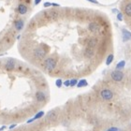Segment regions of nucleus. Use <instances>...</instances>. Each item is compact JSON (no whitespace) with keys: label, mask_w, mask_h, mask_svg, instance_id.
I'll return each instance as SVG.
<instances>
[{"label":"nucleus","mask_w":131,"mask_h":131,"mask_svg":"<svg viewBox=\"0 0 131 131\" xmlns=\"http://www.w3.org/2000/svg\"><path fill=\"white\" fill-rule=\"evenodd\" d=\"M112 60H113V54H110L108 57H107V60H106V65L109 66L112 64Z\"/></svg>","instance_id":"obj_16"},{"label":"nucleus","mask_w":131,"mask_h":131,"mask_svg":"<svg viewBox=\"0 0 131 131\" xmlns=\"http://www.w3.org/2000/svg\"><path fill=\"white\" fill-rule=\"evenodd\" d=\"M89 2H91V3H94V4H98V1L97 0H88Z\"/></svg>","instance_id":"obj_26"},{"label":"nucleus","mask_w":131,"mask_h":131,"mask_svg":"<svg viewBox=\"0 0 131 131\" xmlns=\"http://www.w3.org/2000/svg\"><path fill=\"white\" fill-rule=\"evenodd\" d=\"M52 6V3H50V2H45L44 3V7L45 8H48V7H51Z\"/></svg>","instance_id":"obj_25"},{"label":"nucleus","mask_w":131,"mask_h":131,"mask_svg":"<svg viewBox=\"0 0 131 131\" xmlns=\"http://www.w3.org/2000/svg\"><path fill=\"white\" fill-rule=\"evenodd\" d=\"M46 118H47V120L53 122V121H55V120H56V118H57V114H56V112H55L54 111H51V112H49L47 113Z\"/></svg>","instance_id":"obj_8"},{"label":"nucleus","mask_w":131,"mask_h":131,"mask_svg":"<svg viewBox=\"0 0 131 131\" xmlns=\"http://www.w3.org/2000/svg\"><path fill=\"white\" fill-rule=\"evenodd\" d=\"M117 19H118L119 21H123V16H122V13H118V15H117Z\"/></svg>","instance_id":"obj_23"},{"label":"nucleus","mask_w":131,"mask_h":131,"mask_svg":"<svg viewBox=\"0 0 131 131\" xmlns=\"http://www.w3.org/2000/svg\"><path fill=\"white\" fill-rule=\"evenodd\" d=\"M112 79L115 81H121L124 78V74L123 72H121L120 70H114L112 72Z\"/></svg>","instance_id":"obj_4"},{"label":"nucleus","mask_w":131,"mask_h":131,"mask_svg":"<svg viewBox=\"0 0 131 131\" xmlns=\"http://www.w3.org/2000/svg\"><path fill=\"white\" fill-rule=\"evenodd\" d=\"M119 129L117 128V127H111V128H109V129H107L106 131H118Z\"/></svg>","instance_id":"obj_24"},{"label":"nucleus","mask_w":131,"mask_h":131,"mask_svg":"<svg viewBox=\"0 0 131 131\" xmlns=\"http://www.w3.org/2000/svg\"><path fill=\"white\" fill-rule=\"evenodd\" d=\"M122 33H123V40H124V41H127V40H129L131 39V33L130 32H128L127 30L123 29Z\"/></svg>","instance_id":"obj_12"},{"label":"nucleus","mask_w":131,"mask_h":131,"mask_svg":"<svg viewBox=\"0 0 131 131\" xmlns=\"http://www.w3.org/2000/svg\"><path fill=\"white\" fill-rule=\"evenodd\" d=\"M16 126H17L16 124H12V125H11V126L9 127V129H13L14 127H16Z\"/></svg>","instance_id":"obj_27"},{"label":"nucleus","mask_w":131,"mask_h":131,"mask_svg":"<svg viewBox=\"0 0 131 131\" xmlns=\"http://www.w3.org/2000/svg\"><path fill=\"white\" fill-rule=\"evenodd\" d=\"M96 44H97V40H96V39H88V41H87V46H88L89 48H94Z\"/></svg>","instance_id":"obj_13"},{"label":"nucleus","mask_w":131,"mask_h":131,"mask_svg":"<svg viewBox=\"0 0 131 131\" xmlns=\"http://www.w3.org/2000/svg\"><path fill=\"white\" fill-rule=\"evenodd\" d=\"M27 10H28V8H27V7L25 5H23V4L19 5V7H18V12H19V14L24 15V14H26Z\"/></svg>","instance_id":"obj_10"},{"label":"nucleus","mask_w":131,"mask_h":131,"mask_svg":"<svg viewBox=\"0 0 131 131\" xmlns=\"http://www.w3.org/2000/svg\"><path fill=\"white\" fill-rule=\"evenodd\" d=\"M44 66H45V68H46L47 70L53 71V70L55 68V66H56V61H55L54 58L49 57V58L45 59V61H44Z\"/></svg>","instance_id":"obj_1"},{"label":"nucleus","mask_w":131,"mask_h":131,"mask_svg":"<svg viewBox=\"0 0 131 131\" xmlns=\"http://www.w3.org/2000/svg\"><path fill=\"white\" fill-rule=\"evenodd\" d=\"M64 85L65 86H66V87H68V86H70V81H64Z\"/></svg>","instance_id":"obj_22"},{"label":"nucleus","mask_w":131,"mask_h":131,"mask_svg":"<svg viewBox=\"0 0 131 131\" xmlns=\"http://www.w3.org/2000/svg\"><path fill=\"white\" fill-rule=\"evenodd\" d=\"M88 83H87V81L86 80H81L78 83H77V87H79V88H81V87H84V86H86Z\"/></svg>","instance_id":"obj_14"},{"label":"nucleus","mask_w":131,"mask_h":131,"mask_svg":"<svg viewBox=\"0 0 131 131\" xmlns=\"http://www.w3.org/2000/svg\"><path fill=\"white\" fill-rule=\"evenodd\" d=\"M44 115V112H38L37 114H36V116L34 117V120H37V119H39V118H41L42 116Z\"/></svg>","instance_id":"obj_18"},{"label":"nucleus","mask_w":131,"mask_h":131,"mask_svg":"<svg viewBox=\"0 0 131 131\" xmlns=\"http://www.w3.org/2000/svg\"><path fill=\"white\" fill-rule=\"evenodd\" d=\"M125 65H126V62H125L124 60H122V61H120V62L117 64L116 68H117V69H121V68H123V67L125 66Z\"/></svg>","instance_id":"obj_17"},{"label":"nucleus","mask_w":131,"mask_h":131,"mask_svg":"<svg viewBox=\"0 0 131 131\" xmlns=\"http://www.w3.org/2000/svg\"><path fill=\"white\" fill-rule=\"evenodd\" d=\"M94 50H93V48H89V47H87L86 49H85V51H84V56L85 57H87V58H91V57H93L94 56Z\"/></svg>","instance_id":"obj_11"},{"label":"nucleus","mask_w":131,"mask_h":131,"mask_svg":"<svg viewBox=\"0 0 131 131\" xmlns=\"http://www.w3.org/2000/svg\"><path fill=\"white\" fill-rule=\"evenodd\" d=\"M77 83H78V81L76 79H73L70 81V86H75V85H77Z\"/></svg>","instance_id":"obj_21"},{"label":"nucleus","mask_w":131,"mask_h":131,"mask_svg":"<svg viewBox=\"0 0 131 131\" xmlns=\"http://www.w3.org/2000/svg\"><path fill=\"white\" fill-rule=\"evenodd\" d=\"M5 128H6V127H1V128H0V131L4 130V129H5Z\"/></svg>","instance_id":"obj_30"},{"label":"nucleus","mask_w":131,"mask_h":131,"mask_svg":"<svg viewBox=\"0 0 131 131\" xmlns=\"http://www.w3.org/2000/svg\"><path fill=\"white\" fill-rule=\"evenodd\" d=\"M125 12H126V14L127 15V16H131V4H127V6H126V8H125Z\"/></svg>","instance_id":"obj_15"},{"label":"nucleus","mask_w":131,"mask_h":131,"mask_svg":"<svg viewBox=\"0 0 131 131\" xmlns=\"http://www.w3.org/2000/svg\"><path fill=\"white\" fill-rule=\"evenodd\" d=\"M15 67H16V61L12 59H9L5 63V68L8 71H12L15 69Z\"/></svg>","instance_id":"obj_5"},{"label":"nucleus","mask_w":131,"mask_h":131,"mask_svg":"<svg viewBox=\"0 0 131 131\" xmlns=\"http://www.w3.org/2000/svg\"><path fill=\"white\" fill-rule=\"evenodd\" d=\"M49 14H50V17H51V18H56V17L58 16V12H57V11H55V10L51 11Z\"/></svg>","instance_id":"obj_19"},{"label":"nucleus","mask_w":131,"mask_h":131,"mask_svg":"<svg viewBox=\"0 0 131 131\" xmlns=\"http://www.w3.org/2000/svg\"><path fill=\"white\" fill-rule=\"evenodd\" d=\"M52 6H54V7H59L60 5L59 4H56V3H52Z\"/></svg>","instance_id":"obj_28"},{"label":"nucleus","mask_w":131,"mask_h":131,"mask_svg":"<svg viewBox=\"0 0 131 131\" xmlns=\"http://www.w3.org/2000/svg\"><path fill=\"white\" fill-rule=\"evenodd\" d=\"M100 96L104 100H111L112 98V96H113V94H112V92L111 90L104 89V90H102L100 92Z\"/></svg>","instance_id":"obj_3"},{"label":"nucleus","mask_w":131,"mask_h":131,"mask_svg":"<svg viewBox=\"0 0 131 131\" xmlns=\"http://www.w3.org/2000/svg\"><path fill=\"white\" fill-rule=\"evenodd\" d=\"M41 0H35V5H39Z\"/></svg>","instance_id":"obj_29"},{"label":"nucleus","mask_w":131,"mask_h":131,"mask_svg":"<svg viewBox=\"0 0 131 131\" xmlns=\"http://www.w3.org/2000/svg\"><path fill=\"white\" fill-rule=\"evenodd\" d=\"M55 84H56V86H57L58 88H60V87L63 85V81H62V80H61V79H58V80H56V81H55Z\"/></svg>","instance_id":"obj_20"},{"label":"nucleus","mask_w":131,"mask_h":131,"mask_svg":"<svg viewBox=\"0 0 131 131\" xmlns=\"http://www.w3.org/2000/svg\"><path fill=\"white\" fill-rule=\"evenodd\" d=\"M36 99H37L39 102H43V101H45V99H46L45 94H44L43 92H41V91H38V92L36 93Z\"/></svg>","instance_id":"obj_7"},{"label":"nucleus","mask_w":131,"mask_h":131,"mask_svg":"<svg viewBox=\"0 0 131 131\" xmlns=\"http://www.w3.org/2000/svg\"><path fill=\"white\" fill-rule=\"evenodd\" d=\"M24 26V22L23 20H18L14 23V27L17 31H21Z\"/></svg>","instance_id":"obj_9"},{"label":"nucleus","mask_w":131,"mask_h":131,"mask_svg":"<svg viewBox=\"0 0 131 131\" xmlns=\"http://www.w3.org/2000/svg\"><path fill=\"white\" fill-rule=\"evenodd\" d=\"M88 28H89V30H90L91 32L96 33V32H98V31L100 30V25H99L98 23H91L89 24Z\"/></svg>","instance_id":"obj_6"},{"label":"nucleus","mask_w":131,"mask_h":131,"mask_svg":"<svg viewBox=\"0 0 131 131\" xmlns=\"http://www.w3.org/2000/svg\"><path fill=\"white\" fill-rule=\"evenodd\" d=\"M34 55L38 59H43L45 57V55H46V51L41 47L36 48L34 50Z\"/></svg>","instance_id":"obj_2"}]
</instances>
